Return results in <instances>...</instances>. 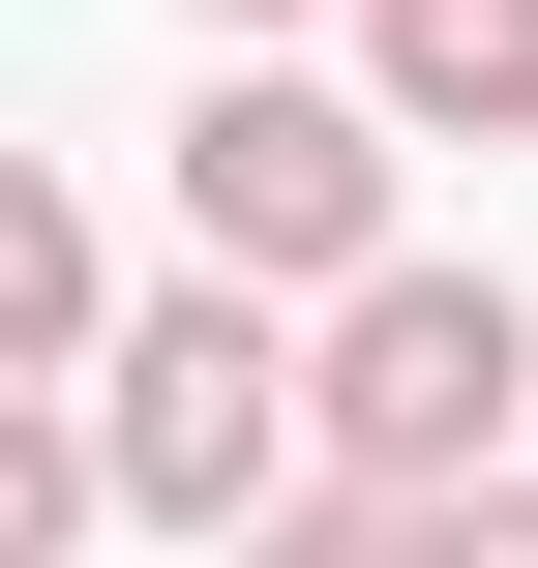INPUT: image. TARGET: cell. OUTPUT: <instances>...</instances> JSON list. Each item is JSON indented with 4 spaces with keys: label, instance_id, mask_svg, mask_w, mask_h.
Returning a JSON list of instances; mask_svg holds the SVG:
<instances>
[{
    "label": "cell",
    "instance_id": "3",
    "mask_svg": "<svg viewBox=\"0 0 538 568\" xmlns=\"http://www.w3.org/2000/svg\"><path fill=\"white\" fill-rule=\"evenodd\" d=\"M300 389H329V479H509L538 449V300L509 270H359L329 329H300Z\"/></svg>",
    "mask_w": 538,
    "mask_h": 568
},
{
    "label": "cell",
    "instance_id": "4",
    "mask_svg": "<svg viewBox=\"0 0 538 568\" xmlns=\"http://www.w3.org/2000/svg\"><path fill=\"white\" fill-rule=\"evenodd\" d=\"M359 90L419 150H538V0H359Z\"/></svg>",
    "mask_w": 538,
    "mask_h": 568
},
{
    "label": "cell",
    "instance_id": "6",
    "mask_svg": "<svg viewBox=\"0 0 538 568\" xmlns=\"http://www.w3.org/2000/svg\"><path fill=\"white\" fill-rule=\"evenodd\" d=\"M240 568H449V509H419V479H300Z\"/></svg>",
    "mask_w": 538,
    "mask_h": 568
},
{
    "label": "cell",
    "instance_id": "1",
    "mask_svg": "<svg viewBox=\"0 0 538 568\" xmlns=\"http://www.w3.org/2000/svg\"><path fill=\"white\" fill-rule=\"evenodd\" d=\"M389 180H419V120L359 90V60H210L180 90V270H240V300H359V270H419L389 240Z\"/></svg>",
    "mask_w": 538,
    "mask_h": 568
},
{
    "label": "cell",
    "instance_id": "5",
    "mask_svg": "<svg viewBox=\"0 0 538 568\" xmlns=\"http://www.w3.org/2000/svg\"><path fill=\"white\" fill-rule=\"evenodd\" d=\"M120 329H150V300H120L90 180H30V210H0V389H120Z\"/></svg>",
    "mask_w": 538,
    "mask_h": 568
},
{
    "label": "cell",
    "instance_id": "8",
    "mask_svg": "<svg viewBox=\"0 0 538 568\" xmlns=\"http://www.w3.org/2000/svg\"><path fill=\"white\" fill-rule=\"evenodd\" d=\"M180 30H210V60H270V30H359V0H180Z\"/></svg>",
    "mask_w": 538,
    "mask_h": 568
},
{
    "label": "cell",
    "instance_id": "2",
    "mask_svg": "<svg viewBox=\"0 0 538 568\" xmlns=\"http://www.w3.org/2000/svg\"><path fill=\"white\" fill-rule=\"evenodd\" d=\"M90 449H120V509H150V539H270V509L329 479V389H300V300H240V270H180V300L120 329V389H90Z\"/></svg>",
    "mask_w": 538,
    "mask_h": 568
},
{
    "label": "cell",
    "instance_id": "7",
    "mask_svg": "<svg viewBox=\"0 0 538 568\" xmlns=\"http://www.w3.org/2000/svg\"><path fill=\"white\" fill-rule=\"evenodd\" d=\"M449 568H538V449H509V479H449Z\"/></svg>",
    "mask_w": 538,
    "mask_h": 568
}]
</instances>
